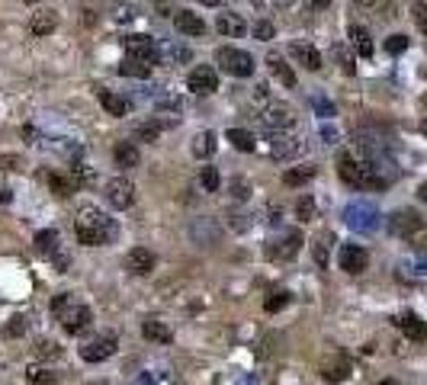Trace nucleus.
<instances>
[{"label":"nucleus","instance_id":"obj_1","mask_svg":"<svg viewBox=\"0 0 427 385\" xmlns=\"http://www.w3.org/2000/svg\"><path fill=\"white\" fill-rule=\"evenodd\" d=\"M337 174L344 183H351L357 189H382L389 183V177H382V167L360 151H344L337 158Z\"/></svg>","mask_w":427,"mask_h":385},{"label":"nucleus","instance_id":"obj_2","mask_svg":"<svg viewBox=\"0 0 427 385\" xmlns=\"http://www.w3.org/2000/svg\"><path fill=\"white\" fill-rule=\"evenodd\" d=\"M74 234L87 248H103L116 238V222L107 212H100L97 205H81L74 215Z\"/></svg>","mask_w":427,"mask_h":385},{"label":"nucleus","instance_id":"obj_3","mask_svg":"<svg viewBox=\"0 0 427 385\" xmlns=\"http://www.w3.org/2000/svg\"><path fill=\"white\" fill-rule=\"evenodd\" d=\"M52 315L61 321V327L71 334V337H81V334L90 331L93 325V311L87 305L74 302V295L71 292H61L52 299Z\"/></svg>","mask_w":427,"mask_h":385},{"label":"nucleus","instance_id":"obj_4","mask_svg":"<svg viewBox=\"0 0 427 385\" xmlns=\"http://www.w3.org/2000/svg\"><path fill=\"white\" fill-rule=\"evenodd\" d=\"M344 222L347 228L357 234H373L379 228V209L373 203H366V199H353L347 209H344Z\"/></svg>","mask_w":427,"mask_h":385},{"label":"nucleus","instance_id":"obj_5","mask_svg":"<svg viewBox=\"0 0 427 385\" xmlns=\"http://www.w3.org/2000/svg\"><path fill=\"white\" fill-rule=\"evenodd\" d=\"M215 65L222 71H229L231 77H254V55H248L244 48L235 46H222L215 52Z\"/></svg>","mask_w":427,"mask_h":385},{"label":"nucleus","instance_id":"obj_6","mask_svg":"<svg viewBox=\"0 0 427 385\" xmlns=\"http://www.w3.org/2000/svg\"><path fill=\"white\" fill-rule=\"evenodd\" d=\"M260 151L270 154V158H292L299 151V138L290 135V128H270L267 135H264Z\"/></svg>","mask_w":427,"mask_h":385},{"label":"nucleus","instance_id":"obj_7","mask_svg":"<svg viewBox=\"0 0 427 385\" xmlns=\"http://www.w3.org/2000/svg\"><path fill=\"white\" fill-rule=\"evenodd\" d=\"M427 228V222L421 219L414 209H398L389 215V231L395 234V238H405V241H412L414 234H421Z\"/></svg>","mask_w":427,"mask_h":385},{"label":"nucleus","instance_id":"obj_8","mask_svg":"<svg viewBox=\"0 0 427 385\" xmlns=\"http://www.w3.org/2000/svg\"><path fill=\"white\" fill-rule=\"evenodd\" d=\"M116 347H119L116 334H113V331H103V334H97V337L84 340V347H81V360H87V363H103V360H109V356L116 353Z\"/></svg>","mask_w":427,"mask_h":385},{"label":"nucleus","instance_id":"obj_9","mask_svg":"<svg viewBox=\"0 0 427 385\" xmlns=\"http://www.w3.org/2000/svg\"><path fill=\"white\" fill-rule=\"evenodd\" d=\"M107 203L113 205V209H119V212H126L132 203H135V183L129 180V177H113V180L107 183Z\"/></svg>","mask_w":427,"mask_h":385},{"label":"nucleus","instance_id":"obj_10","mask_svg":"<svg viewBox=\"0 0 427 385\" xmlns=\"http://www.w3.org/2000/svg\"><path fill=\"white\" fill-rule=\"evenodd\" d=\"M302 248V234L299 231H283L280 238L267 241V257L270 260H292Z\"/></svg>","mask_w":427,"mask_h":385},{"label":"nucleus","instance_id":"obj_11","mask_svg":"<svg viewBox=\"0 0 427 385\" xmlns=\"http://www.w3.org/2000/svg\"><path fill=\"white\" fill-rule=\"evenodd\" d=\"M126 55H129V58H142V61H148V65H158V58H161L158 42H154L151 36H142V32L126 36Z\"/></svg>","mask_w":427,"mask_h":385},{"label":"nucleus","instance_id":"obj_12","mask_svg":"<svg viewBox=\"0 0 427 385\" xmlns=\"http://www.w3.org/2000/svg\"><path fill=\"white\" fill-rule=\"evenodd\" d=\"M260 122L267 128H292L296 126V109L290 103H267L260 109Z\"/></svg>","mask_w":427,"mask_h":385},{"label":"nucleus","instance_id":"obj_13","mask_svg":"<svg viewBox=\"0 0 427 385\" xmlns=\"http://www.w3.org/2000/svg\"><path fill=\"white\" fill-rule=\"evenodd\" d=\"M187 87H190L193 93H199V97H209V93L219 90V74H215L212 65H199V68L190 71V77H187Z\"/></svg>","mask_w":427,"mask_h":385},{"label":"nucleus","instance_id":"obj_14","mask_svg":"<svg viewBox=\"0 0 427 385\" xmlns=\"http://www.w3.org/2000/svg\"><path fill=\"white\" fill-rule=\"evenodd\" d=\"M337 264H341L344 273H351V276H357V273L366 270V264H370V254H366L360 244H341V254H337Z\"/></svg>","mask_w":427,"mask_h":385},{"label":"nucleus","instance_id":"obj_15","mask_svg":"<svg viewBox=\"0 0 427 385\" xmlns=\"http://www.w3.org/2000/svg\"><path fill=\"white\" fill-rule=\"evenodd\" d=\"M174 26L180 36L187 39H199V36H206V23H203V16L193 13V10H177L174 13Z\"/></svg>","mask_w":427,"mask_h":385},{"label":"nucleus","instance_id":"obj_16","mask_svg":"<svg viewBox=\"0 0 427 385\" xmlns=\"http://www.w3.org/2000/svg\"><path fill=\"white\" fill-rule=\"evenodd\" d=\"M122 264H126V270H129V273H135V276H145V273L154 270V254L148 248H132Z\"/></svg>","mask_w":427,"mask_h":385},{"label":"nucleus","instance_id":"obj_17","mask_svg":"<svg viewBox=\"0 0 427 385\" xmlns=\"http://www.w3.org/2000/svg\"><path fill=\"white\" fill-rule=\"evenodd\" d=\"M58 29V13L52 7H39L29 20V32L32 36H48V32Z\"/></svg>","mask_w":427,"mask_h":385},{"label":"nucleus","instance_id":"obj_18","mask_svg":"<svg viewBox=\"0 0 427 385\" xmlns=\"http://www.w3.org/2000/svg\"><path fill=\"white\" fill-rule=\"evenodd\" d=\"M97 97H100V106L107 109L109 116H129V109H132V103L126 97H119V93H113V90H107V87H100L97 90Z\"/></svg>","mask_w":427,"mask_h":385},{"label":"nucleus","instance_id":"obj_19","mask_svg":"<svg viewBox=\"0 0 427 385\" xmlns=\"http://www.w3.org/2000/svg\"><path fill=\"white\" fill-rule=\"evenodd\" d=\"M290 55L299 61V65H305L309 71H321V52L315 46H309V42H292Z\"/></svg>","mask_w":427,"mask_h":385},{"label":"nucleus","instance_id":"obj_20","mask_svg":"<svg viewBox=\"0 0 427 385\" xmlns=\"http://www.w3.org/2000/svg\"><path fill=\"white\" fill-rule=\"evenodd\" d=\"M321 376H325V382L341 385L344 379L351 376V360H347V356H341V353H334V360L321 366Z\"/></svg>","mask_w":427,"mask_h":385},{"label":"nucleus","instance_id":"obj_21","mask_svg":"<svg viewBox=\"0 0 427 385\" xmlns=\"http://www.w3.org/2000/svg\"><path fill=\"white\" fill-rule=\"evenodd\" d=\"M267 65H270V74L276 77V81L283 83V87H296V74H292V68L290 65H286V58H283V55H276V52H270L267 55Z\"/></svg>","mask_w":427,"mask_h":385},{"label":"nucleus","instance_id":"obj_22","mask_svg":"<svg viewBox=\"0 0 427 385\" xmlns=\"http://www.w3.org/2000/svg\"><path fill=\"white\" fill-rule=\"evenodd\" d=\"M215 29H219L225 39H241L244 32H248V26H244V20L238 13H219V20H215Z\"/></svg>","mask_w":427,"mask_h":385},{"label":"nucleus","instance_id":"obj_23","mask_svg":"<svg viewBox=\"0 0 427 385\" xmlns=\"http://www.w3.org/2000/svg\"><path fill=\"white\" fill-rule=\"evenodd\" d=\"M113 158H116V167H138V161H142V154H138L135 142H116L113 148Z\"/></svg>","mask_w":427,"mask_h":385},{"label":"nucleus","instance_id":"obj_24","mask_svg":"<svg viewBox=\"0 0 427 385\" xmlns=\"http://www.w3.org/2000/svg\"><path fill=\"white\" fill-rule=\"evenodd\" d=\"M116 71H119L122 77H135V81H145V77H151L154 65H148V61H142V58H129V55H126V61H122Z\"/></svg>","mask_w":427,"mask_h":385},{"label":"nucleus","instance_id":"obj_25","mask_svg":"<svg viewBox=\"0 0 427 385\" xmlns=\"http://www.w3.org/2000/svg\"><path fill=\"white\" fill-rule=\"evenodd\" d=\"M142 334H145L151 344H170V340H174V331H170L164 321H158V318H148L145 325H142Z\"/></svg>","mask_w":427,"mask_h":385},{"label":"nucleus","instance_id":"obj_26","mask_svg":"<svg viewBox=\"0 0 427 385\" xmlns=\"http://www.w3.org/2000/svg\"><path fill=\"white\" fill-rule=\"evenodd\" d=\"M190 234H193V238H196L199 244H215V241H219V238H222V228L215 225L212 219H199L196 225L190 228Z\"/></svg>","mask_w":427,"mask_h":385},{"label":"nucleus","instance_id":"obj_27","mask_svg":"<svg viewBox=\"0 0 427 385\" xmlns=\"http://www.w3.org/2000/svg\"><path fill=\"white\" fill-rule=\"evenodd\" d=\"M395 325L408 334V340H427V325L421 321L418 315H398Z\"/></svg>","mask_w":427,"mask_h":385},{"label":"nucleus","instance_id":"obj_28","mask_svg":"<svg viewBox=\"0 0 427 385\" xmlns=\"http://www.w3.org/2000/svg\"><path fill=\"white\" fill-rule=\"evenodd\" d=\"M331 244H334V234H331V231L315 234V241H312V257H315V264H318L321 270L328 266V250H331Z\"/></svg>","mask_w":427,"mask_h":385},{"label":"nucleus","instance_id":"obj_29","mask_svg":"<svg viewBox=\"0 0 427 385\" xmlns=\"http://www.w3.org/2000/svg\"><path fill=\"white\" fill-rule=\"evenodd\" d=\"M215 132H209V128H203V132H196V138H193V154H196L199 161L203 158H212L215 154Z\"/></svg>","mask_w":427,"mask_h":385},{"label":"nucleus","instance_id":"obj_30","mask_svg":"<svg viewBox=\"0 0 427 385\" xmlns=\"http://www.w3.org/2000/svg\"><path fill=\"white\" fill-rule=\"evenodd\" d=\"M71 180H74V187H93L97 183V170L87 161H71Z\"/></svg>","mask_w":427,"mask_h":385},{"label":"nucleus","instance_id":"obj_31","mask_svg":"<svg viewBox=\"0 0 427 385\" xmlns=\"http://www.w3.org/2000/svg\"><path fill=\"white\" fill-rule=\"evenodd\" d=\"M351 46L360 58H370V55H373V39H370V32H366L363 26H351Z\"/></svg>","mask_w":427,"mask_h":385},{"label":"nucleus","instance_id":"obj_32","mask_svg":"<svg viewBox=\"0 0 427 385\" xmlns=\"http://www.w3.org/2000/svg\"><path fill=\"white\" fill-rule=\"evenodd\" d=\"M36 250L46 257L58 254V231H55V228H42V231L36 234Z\"/></svg>","mask_w":427,"mask_h":385},{"label":"nucleus","instance_id":"obj_33","mask_svg":"<svg viewBox=\"0 0 427 385\" xmlns=\"http://www.w3.org/2000/svg\"><path fill=\"white\" fill-rule=\"evenodd\" d=\"M26 379H29L32 385H55L58 382V372H55L52 366H39V363H32L29 370H26Z\"/></svg>","mask_w":427,"mask_h":385},{"label":"nucleus","instance_id":"obj_34","mask_svg":"<svg viewBox=\"0 0 427 385\" xmlns=\"http://www.w3.org/2000/svg\"><path fill=\"white\" fill-rule=\"evenodd\" d=\"M315 177V164H302V167H290L286 174H283V183L286 187H302Z\"/></svg>","mask_w":427,"mask_h":385},{"label":"nucleus","instance_id":"obj_35","mask_svg":"<svg viewBox=\"0 0 427 385\" xmlns=\"http://www.w3.org/2000/svg\"><path fill=\"white\" fill-rule=\"evenodd\" d=\"M229 142L235 144L238 151H254V148H257V138H254L248 128H229Z\"/></svg>","mask_w":427,"mask_h":385},{"label":"nucleus","instance_id":"obj_36","mask_svg":"<svg viewBox=\"0 0 427 385\" xmlns=\"http://www.w3.org/2000/svg\"><path fill=\"white\" fill-rule=\"evenodd\" d=\"M161 132H164V122H158V119L135 126V138H142V142H154V138H158Z\"/></svg>","mask_w":427,"mask_h":385},{"label":"nucleus","instance_id":"obj_37","mask_svg":"<svg viewBox=\"0 0 427 385\" xmlns=\"http://www.w3.org/2000/svg\"><path fill=\"white\" fill-rule=\"evenodd\" d=\"M199 183H203V189H206V193H219V187H222V177H219V170H215V167H203V170H199Z\"/></svg>","mask_w":427,"mask_h":385},{"label":"nucleus","instance_id":"obj_38","mask_svg":"<svg viewBox=\"0 0 427 385\" xmlns=\"http://www.w3.org/2000/svg\"><path fill=\"white\" fill-rule=\"evenodd\" d=\"M26 331H29V321H26V315H13V318H10V325L4 327V334H7V337H23Z\"/></svg>","mask_w":427,"mask_h":385},{"label":"nucleus","instance_id":"obj_39","mask_svg":"<svg viewBox=\"0 0 427 385\" xmlns=\"http://www.w3.org/2000/svg\"><path fill=\"white\" fill-rule=\"evenodd\" d=\"M46 180H48V187H52L58 196H71V193H74V180H65V177H58V174H48Z\"/></svg>","mask_w":427,"mask_h":385},{"label":"nucleus","instance_id":"obj_40","mask_svg":"<svg viewBox=\"0 0 427 385\" xmlns=\"http://www.w3.org/2000/svg\"><path fill=\"white\" fill-rule=\"evenodd\" d=\"M312 109L321 116V119H331V116H334V103H331L328 97H321V93L312 97Z\"/></svg>","mask_w":427,"mask_h":385},{"label":"nucleus","instance_id":"obj_41","mask_svg":"<svg viewBox=\"0 0 427 385\" xmlns=\"http://www.w3.org/2000/svg\"><path fill=\"white\" fill-rule=\"evenodd\" d=\"M154 109H161V113H180L183 109V100L180 97H158L154 100Z\"/></svg>","mask_w":427,"mask_h":385},{"label":"nucleus","instance_id":"obj_42","mask_svg":"<svg viewBox=\"0 0 427 385\" xmlns=\"http://www.w3.org/2000/svg\"><path fill=\"white\" fill-rule=\"evenodd\" d=\"M251 32H254V39H260V42H270V39L276 36V26L270 23V20H257Z\"/></svg>","mask_w":427,"mask_h":385},{"label":"nucleus","instance_id":"obj_43","mask_svg":"<svg viewBox=\"0 0 427 385\" xmlns=\"http://www.w3.org/2000/svg\"><path fill=\"white\" fill-rule=\"evenodd\" d=\"M296 215H299V222H312L315 219V199L312 196H302L296 203Z\"/></svg>","mask_w":427,"mask_h":385},{"label":"nucleus","instance_id":"obj_44","mask_svg":"<svg viewBox=\"0 0 427 385\" xmlns=\"http://www.w3.org/2000/svg\"><path fill=\"white\" fill-rule=\"evenodd\" d=\"M286 302H290V292H270L267 302H264V309H267L270 315H276L280 309H286Z\"/></svg>","mask_w":427,"mask_h":385},{"label":"nucleus","instance_id":"obj_45","mask_svg":"<svg viewBox=\"0 0 427 385\" xmlns=\"http://www.w3.org/2000/svg\"><path fill=\"white\" fill-rule=\"evenodd\" d=\"M412 20H414V26L421 29V36H427V4H414L412 7Z\"/></svg>","mask_w":427,"mask_h":385},{"label":"nucleus","instance_id":"obj_46","mask_svg":"<svg viewBox=\"0 0 427 385\" xmlns=\"http://www.w3.org/2000/svg\"><path fill=\"white\" fill-rule=\"evenodd\" d=\"M334 55H337V61H341V68H344V74H357V65H353V58H351V52L344 46H334Z\"/></svg>","mask_w":427,"mask_h":385},{"label":"nucleus","instance_id":"obj_47","mask_svg":"<svg viewBox=\"0 0 427 385\" xmlns=\"http://www.w3.org/2000/svg\"><path fill=\"white\" fill-rule=\"evenodd\" d=\"M408 48V36H389L386 39V52L389 55H402Z\"/></svg>","mask_w":427,"mask_h":385},{"label":"nucleus","instance_id":"obj_48","mask_svg":"<svg viewBox=\"0 0 427 385\" xmlns=\"http://www.w3.org/2000/svg\"><path fill=\"white\" fill-rule=\"evenodd\" d=\"M36 353L39 356H61V350H58V344H55V340H39Z\"/></svg>","mask_w":427,"mask_h":385},{"label":"nucleus","instance_id":"obj_49","mask_svg":"<svg viewBox=\"0 0 427 385\" xmlns=\"http://www.w3.org/2000/svg\"><path fill=\"white\" fill-rule=\"evenodd\" d=\"M231 189H235L231 193L235 199H248V180H231Z\"/></svg>","mask_w":427,"mask_h":385},{"label":"nucleus","instance_id":"obj_50","mask_svg":"<svg viewBox=\"0 0 427 385\" xmlns=\"http://www.w3.org/2000/svg\"><path fill=\"white\" fill-rule=\"evenodd\" d=\"M116 20H119V23H122V20H126V23L135 20V7H122V4H119V7H116Z\"/></svg>","mask_w":427,"mask_h":385},{"label":"nucleus","instance_id":"obj_51","mask_svg":"<svg viewBox=\"0 0 427 385\" xmlns=\"http://www.w3.org/2000/svg\"><path fill=\"white\" fill-rule=\"evenodd\" d=\"M170 58H174V61H187V58H190V48H187V46H174V48H170Z\"/></svg>","mask_w":427,"mask_h":385},{"label":"nucleus","instance_id":"obj_52","mask_svg":"<svg viewBox=\"0 0 427 385\" xmlns=\"http://www.w3.org/2000/svg\"><path fill=\"white\" fill-rule=\"evenodd\" d=\"M321 138H325L328 144H334L337 142V128L334 126H321Z\"/></svg>","mask_w":427,"mask_h":385},{"label":"nucleus","instance_id":"obj_53","mask_svg":"<svg viewBox=\"0 0 427 385\" xmlns=\"http://www.w3.org/2000/svg\"><path fill=\"white\" fill-rule=\"evenodd\" d=\"M132 385H154V379H151V372H138L135 379H132Z\"/></svg>","mask_w":427,"mask_h":385},{"label":"nucleus","instance_id":"obj_54","mask_svg":"<svg viewBox=\"0 0 427 385\" xmlns=\"http://www.w3.org/2000/svg\"><path fill=\"white\" fill-rule=\"evenodd\" d=\"M305 7H312V10H325V7H331V0H302Z\"/></svg>","mask_w":427,"mask_h":385},{"label":"nucleus","instance_id":"obj_55","mask_svg":"<svg viewBox=\"0 0 427 385\" xmlns=\"http://www.w3.org/2000/svg\"><path fill=\"white\" fill-rule=\"evenodd\" d=\"M254 97H257V100L267 97V83H257V87H254Z\"/></svg>","mask_w":427,"mask_h":385},{"label":"nucleus","instance_id":"obj_56","mask_svg":"<svg viewBox=\"0 0 427 385\" xmlns=\"http://www.w3.org/2000/svg\"><path fill=\"white\" fill-rule=\"evenodd\" d=\"M280 219H283V209H273V212H270V225H280Z\"/></svg>","mask_w":427,"mask_h":385},{"label":"nucleus","instance_id":"obj_57","mask_svg":"<svg viewBox=\"0 0 427 385\" xmlns=\"http://www.w3.org/2000/svg\"><path fill=\"white\" fill-rule=\"evenodd\" d=\"M418 196H421V199H424V203H427V180H424V183H421V187H418Z\"/></svg>","mask_w":427,"mask_h":385},{"label":"nucleus","instance_id":"obj_58","mask_svg":"<svg viewBox=\"0 0 427 385\" xmlns=\"http://www.w3.org/2000/svg\"><path fill=\"white\" fill-rule=\"evenodd\" d=\"M276 7H292V4H296V0H273Z\"/></svg>","mask_w":427,"mask_h":385},{"label":"nucleus","instance_id":"obj_59","mask_svg":"<svg viewBox=\"0 0 427 385\" xmlns=\"http://www.w3.org/2000/svg\"><path fill=\"white\" fill-rule=\"evenodd\" d=\"M353 4H357V7H373L376 0H353Z\"/></svg>","mask_w":427,"mask_h":385},{"label":"nucleus","instance_id":"obj_60","mask_svg":"<svg viewBox=\"0 0 427 385\" xmlns=\"http://www.w3.org/2000/svg\"><path fill=\"white\" fill-rule=\"evenodd\" d=\"M199 4H203V7H219L222 0H199Z\"/></svg>","mask_w":427,"mask_h":385},{"label":"nucleus","instance_id":"obj_61","mask_svg":"<svg viewBox=\"0 0 427 385\" xmlns=\"http://www.w3.org/2000/svg\"><path fill=\"white\" fill-rule=\"evenodd\" d=\"M421 132H424V135H427V119H424V122H421Z\"/></svg>","mask_w":427,"mask_h":385},{"label":"nucleus","instance_id":"obj_62","mask_svg":"<svg viewBox=\"0 0 427 385\" xmlns=\"http://www.w3.org/2000/svg\"><path fill=\"white\" fill-rule=\"evenodd\" d=\"M29 4H42V0H29Z\"/></svg>","mask_w":427,"mask_h":385},{"label":"nucleus","instance_id":"obj_63","mask_svg":"<svg viewBox=\"0 0 427 385\" xmlns=\"http://www.w3.org/2000/svg\"><path fill=\"white\" fill-rule=\"evenodd\" d=\"M382 385H395V382H382Z\"/></svg>","mask_w":427,"mask_h":385},{"label":"nucleus","instance_id":"obj_64","mask_svg":"<svg viewBox=\"0 0 427 385\" xmlns=\"http://www.w3.org/2000/svg\"><path fill=\"white\" fill-rule=\"evenodd\" d=\"M90 385H103V382H90Z\"/></svg>","mask_w":427,"mask_h":385}]
</instances>
